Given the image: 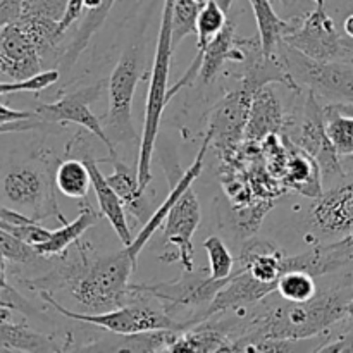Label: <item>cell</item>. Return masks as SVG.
Instances as JSON below:
<instances>
[{"instance_id":"ffe728a7","label":"cell","mask_w":353,"mask_h":353,"mask_svg":"<svg viewBox=\"0 0 353 353\" xmlns=\"http://www.w3.org/2000/svg\"><path fill=\"white\" fill-rule=\"evenodd\" d=\"M283 112L274 90L262 86L252 99L245 133L250 140H262L281 128Z\"/></svg>"},{"instance_id":"6da1fadb","label":"cell","mask_w":353,"mask_h":353,"mask_svg":"<svg viewBox=\"0 0 353 353\" xmlns=\"http://www.w3.org/2000/svg\"><path fill=\"white\" fill-rule=\"evenodd\" d=\"M134 268L137 261L126 247L97 259H90L83 252L76 261L30 281V288L38 292L64 288L86 312H107L126 305L128 300L133 299L130 276Z\"/></svg>"},{"instance_id":"60d3db41","label":"cell","mask_w":353,"mask_h":353,"mask_svg":"<svg viewBox=\"0 0 353 353\" xmlns=\"http://www.w3.org/2000/svg\"><path fill=\"white\" fill-rule=\"evenodd\" d=\"M345 43H347V47L350 48V50L353 52V40H350V38H347V37H345Z\"/></svg>"},{"instance_id":"f1b7e54d","label":"cell","mask_w":353,"mask_h":353,"mask_svg":"<svg viewBox=\"0 0 353 353\" xmlns=\"http://www.w3.org/2000/svg\"><path fill=\"white\" fill-rule=\"evenodd\" d=\"M196 0H172V47H179L190 33L196 30V19L202 10Z\"/></svg>"},{"instance_id":"8d00e7d4","label":"cell","mask_w":353,"mask_h":353,"mask_svg":"<svg viewBox=\"0 0 353 353\" xmlns=\"http://www.w3.org/2000/svg\"><path fill=\"white\" fill-rule=\"evenodd\" d=\"M343 31H345V37L350 38L353 40V12L348 14L343 21Z\"/></svg>"},{"instance_id":"d6a6232c","label":"cell","mask_w":353,"mask_h":353,"mask_svg":"<svg viewBox=\"0 0 353 353\" xmlns=\"http://www.w3.org/2000/svg\"><path fill=\"white\" fill-rule=\"evenodd\" d=\"M0 230H3V231H7V233L14 234V236L21 238L23 241H26V243H30V245H34V247L45 243V241L52 236V231L47 230L45 226H41L38 221L37 223H30V224H19V226H12V224L0 223Z\"/></svg>"},{"instance_id":"5bb4252c","label":"cell","mask_w":353,"mask_h":353,"mask_svg":"<svg viewBox=\"0 0 353 353\" xmlns=\"http://www.w3.org/2000/svg\"><path fill=\"white\" fill-rule=\"evenodd\" d=\"M212 138H214V131L209 130L205 141H203L202 147H200V150H199V154H196L195 161H193L192 165H190V168L186 169L185 172H183L181 178H179L178 181L174 183V186L171 188L169 195L165 196L164 202H162L161 205H159L157 209L154 210V214H152L150 219L147 221V224H145V226H141L140 233H138V236L134 238L133 243H131L130 247H126V250L130 252V255L134 259V261H138V255L141 254V250H143L145 245L148 243V240L152 238V234H154L155 231H157L159 228H161L162 224L165 223L169 212L174 209L176 203L181 200V196L185 195V193L188 192L190 188H192L193 183H195L196 179H199V176L202 174L203 162H205V155H207V148H209Z\"/></svg>"},{"instance_id":"d590c367","label":"cell","mask_w":353,"mask_h":353,"mask_svg":"<svg viewBox=\"0 0 353 353\" xmlns=\"http://www.w3.org/2000/svg\"><path fill=\"white\" fill-rule=\"evenodd\" d=\"M37 116V110H17L10 109L6 102H2V112H0V124L6 123H14V121L21 119H31V117Z\"/></svg>"},{"instance_id":"9a60e30c","label":"cell","mask_w":353,"mask_h":353,"mask_svg":"<svg viewBox=\"0 0 353 353\" xmlns=\"http://www.w3.org/2000/svg\"><path fill=\"white\" fill-rule=\"evenodd\" d=\"M68 150H76V154L79 155V159L86 162L90 169V176H92V188L95 192L97 202H99L100 212L103 214L107 221L110 223L112 230L116 231V234L119 236L123 247H130L133 243V234H131L130 226H128L126 219V207L121 202L119 195L114 192V188L110 186V183L107 181L105 176L102 174V171L99 169V159H95L90 152V147H74V143L68 145Z\"/></svg>"},{"instance_id":"484cf974","label":"cell","mask_w":353,"mask_h":353,"mask_svg":"<svg viewBox=\"0 0 353 353\" xmlns=\"http://www.w3.org/2000/svg\"><path fill=\"white\" fill-rule=\"evenodd\" d=\"M114 3H116V0H103V6L99 12L86 14L85 19H83L81 24H79L78 31H76L74 38L71 40L69 47L65 48L64 55H62L61 62H59L62 72L71 71V68L74 65V62L78 61V57L81 55V52L85 50L86 45H88V41L92 40L93 33H95V31L102 26L103 21L107 19V16H109V12H110V9H112Z\"/></svg>"},{"instance_id":"f546056e","label":"cell","mask_w":353,"mask_h":353,"mask_svg":"<svg viewBox=\"0 0 353 353\" xmlns=\"http://www.w3.org/2000/svg\"><path fill=\"white\" fill-rule=\"evenodd\" d=\"M203 248L209 257V278L212 281L228 279L234 274V259L219 236L205 238Z\"/></svg>"},{"instance_id":"e575fe53","label":"cell","mask_w":353,"mask_h":353,"mask_svg":"<svg viewBox=\"0 0 353 353\" xmlns=\"http://www.w3.org/2000/svg\"><path fill=\"white\" fill-rule=\"evenodd\" d=\"M316 352H353V327L347 333L336 338V341H327V343L316 347Z\"/></svg>"},{"instance_id":"8fae6325","label":"cell","mask_w":353,"mask_h":353,"mask_svg":"<svg viewBox=\"0 0 353 353\" xmlns=\"http://www.w3.org/2000/svg\"><path fill=\"white\" fill-rule=\"evenodd\" d=\"M228 281H230V278L212 281L209 274L195 269V271H183L178 281L155 283V285H131V290L152 295L171 314L176 309H188V307L200 305L209 307L219 293V290Z\"/></svg>"},{"instance_id":"277c9868","label":"cell","mask_w":353,"mask_h":353,"mask_svg":"<svg viewBox=\"0 0 353 353\" xmlns=\"http://www.w3.org/2000/svg\"><path fill=\"white\" fill-rule=\"evenodd\" d=\"M131 293H133V299H131L130 305L117 307V309L107 310V312H74V310H69L64 305H61L50 295V292H45L43 290V292H40V295L61 316L76 321V323L102 327V330L109 331V333L121 334V336H124V334L148 333V331L186 330L185 324L174 319L164 307L155 309L148 302L147 293L133 292V290H131Z\"/></svg>"},{"instance_id":"52a82bcc","label":"cell","mask_w":353,"mask_h":353,"mask_svg":"<svg viewBox=\"0 0 353 353\" xmlns=\"http://www.w3.org/2000/svg\"><path fill=\"white\" fill-rule=\"evenodd\" d=\"M283 61L293 78L309 86L330 103H353V57L316 61L285 43Z\"/></svg>"},{"instance_id":"4fadbf2b","label":"cell","mask_w":353,"mask_h":353,"mask_svg":"<svg viewBox=\"0 0 353 353\" xmlns=\"http://www.w3.org/2000/svg\"><path fill=\"white\" fill-rule=\"evenodd\" d=\"M309 221L316 231L330 238H345L353 233V178L341 179L319 195L310 209Z\"/></svg>"},{"instance_id":"2e32d148","label":"cell","mask_w":353,"mask_h":353,"mask_svg":"<svg viewBox=\"0 0 353 353\" xmlns=\"http://www.w3.org/2000/svg\"><path fill=\"white\" fill-rule=\"evenodd\" d=\"M278 286L271 285V283H262L259 279H255L247 269H238L233 276L230 278V281L219 290V293L216 295V299L212 300L209 307L205 309V312L200 317V323L202 321L210 319L216 314L228 312V310H236L241 307H250L255 303L262 302L265 296H269L271 293L276 292Z\"/></svg>"},{"instance_id":"b9f144b4","label":"cell","mask_w":353,"mask_h":353,"mask_svg":"<svg viewBox=\"0 0 353 353\" xmlns=\"http://www.w3.org/2000/svg\"><path fill=\"white\" fill-rule=\"evenodd\" d=\"M317 7H324V0H317Z\"/></svg>"},{"instance_id":"83f0119b","label":"cell","mask_w":353,"mask_h":353,"mask_svg":"<svg viewBox=\"0 0 353 353\" xmlns=\"http://www.w3.org/2000/svg\"><path fill=\"white\" fill-rule=\"evenodd\" d=\"M316 276L303 271H290L279 278L276 293L281 296L285 302L303 303L317 296V285L314 281Z\"/></svg>"},{"instance_id":"7402d4cb","label":"cell","mask_w":353,"mask_h":353,"mask_svg":"<svg viewBox=\"0 0 353 353\" xmlns=\"http://www.w3.org/2000/svg\"><path fill=\"white\" fill-rule=\"evenodd\" d=\"M103 217L102 212H97L88 202L81 203L79 205V214L74 221L71 223H65L64 226L59 228V230L52 231V236L48 238L45 243L38 245L37 250L41 257H55V255H61L71 247L72 243L78 241V238L81 236L85 231H88L90 228L95 226L97 223H100V219Z\"/></svg>"},{"instance_id":"ab89813d","label":"cell","mask_w":353,"mask_h":353,"mask_svg":"<svg viewBox=\"0 0 353 353\" xmlns=\"http://www.w3.org/2000/svg\"><path fill=\"white\" fill-rule=\"evenodd\" d=\"M217 2H219L221 6H223V9L228 12V10H230V7H231V3H233L234 0H217Z\"/></svg>"},{"instance_id":"e0dca14e","label":"cell","mask_w":353,"mask_h":353,"mask_svg":"<svg viewBox=\"0 0 353 353\" xmlns=\"http://www.w3.org/2000/svg\"><path fill=\"white\" fill-rule=\"evenodd\" d=\"M107 162H112V174L107 178L114 192L119 195L121 202L124 203L128 212L134 217L137 223L141 226L147 224L154 210H152V196L145 188H141L140 178H138V168L124 164L123 161L117 159H109Z\"/></svg>"},{"instance_id":"3957f363","label":"cell","mask_w":353,"mask_h":353,"mask_svg":"<svg viewBox=\"0 0 353 353\" xmlns=\"http://www.w3.org/2000/svg\"><path fill=\"white\" fill-rule=\"evenodd\" d=\"M172 47V0H164L161 28H159L157 47H155L154 64H152L150 83H148L147 103H145V119L141 130V141L138 148V178L141 188L147 190L152 183V155H154L155 140L161 128L162 112L168 105V83L171 71Z\"/></svg>"},{"instance_id":"1f68e13d","label":"cell","mask_w":353,"mask_h":353,"mask_svg":"<svg viewBox=\"0 0 353 353\" xmlns=\"http://www.w3.org/2000/svg\"><path fill=\"white\" fill-rule=\"evenodd\" d=\"M0 250H2V261L12 264H33L41 257L34 245L26 243L3 230H0Z\"/></svg>"},{"instance_id":"9c48e42d","label":"cell","mask_w":353,"mask_h":353,"mask_svg":"<svg viewBox=\"0 0 353 353\" xmlns=\"http://www.w3.org/2000/svg\"><path fill=\"white\" fill-rule=\"evenodd\" d=\"M107 81H99L97 85L79 88L76 92L65 93L64 97L52 103H40L37 107V114L45 124H65L72 123L83 126L90 134L102 141L110 152L109 159H117V150L114 141L107 134L103 123L92 112L90 105L92 102L99 100L103 93V86ZM109 159H99L100 162H107Z\"/></svg>"},{"instance_id":"f35d334b","label":"cell","mask_w":353,"mask_h":353,"mask_svg":"<svg viewBox=\"0 0 353 353\" xmlns=\"http://www.w3.org/2000/svg\"><path fill=\"white\" fill-rule=\"evenodd\" d=\"M338 241H340L341 245H345V247L352 248V250H353V233H352V234H348V236L341 238V240H338Z\"/></svg>"},{"instance_id":"8992f818","label":"cell","mask_w":353,"mask_h":353,"mask_svg":"<svg viewBox=\"0 0 353 353\" xmlns=\"http://www.w3.org/2000/svg\"><path fill=\"white\" fill-rule=\"evenodd\" d=\"M54 188H57L55 172H50L45 162L14 165L2 178L3 205H12V209H19L38 221L57 216L64 223V216L57 209Z\"/></svg>"},{"instance_id":"603a6c76","label":"cell","mask_w":353,"mask_h":353,"mask_svg":"<svg viewBox=\"0 0 353 353\" xmlns=\"http://www.w3.org/2000/svg\"><path fill=\"white\" fill-rule=\"evenodd\" d=\"M168 352H234V340L224 327L196 326L178 331Z\"/></svg>"},{"instance_id":"d4e9b609","label":"cell","mask_w":353,"mask_h":353,"mask_svg":"<svg viewBox=\"0 0 353 353\" xmlns=\"http://www.w3.org/2000/svg\"><path fill=\"white\" fill-rule=\"evenodd\" d=\"M55 186L68 199L83 200L92 186L90 169L83 159L69 157L59 162L55 168Z\"/></svg>"},{"instance_id":"ac0fdd59","label":"cell","mask_w":353,"mask_h":353,"mask_svg":"<svg viewBox=\"0 0 353 353\" xmlns=\"http://www.w3.org/2000/svg\"><path fill=\"white\" fill-rule=\"evenodd\" d=\"M68 347L23 323L10 321V309L0 310V352H64Z\"/></svg>"},{"instance_id":"7a4b0ae2","label":"cell","mask_w":353,"mask_h":353,"mask_svg":"<svg viewBox=\"0 0 353 353\" xmlns=\"http://www.w3.org/2000/svg\"><path fill=\"white\" fill-rule=\"evenodd\" d=\"M352 296L353 279L347 288L317 293V296L309 302H286L285 305L272 307L262 316H255L252 319L245 334H241L234 343V348L236 352H241L245 343L262 338L300 341L317 336L347 319V305Z\"/></svg>"},{"instance_id":"836d02e7","label":"cell","mask_w":353,"mask_h":353,"mask_svg":"<svg viewBox=\"0 0 353 353\" xmlns=\"http://www.w3.org/2000/svg\"><path fill=\"white\" fill-rule=\"evenodd\" d=\"M83 10H86L85 0H68V7H65L64 16L59 21V34H61V38L64 37L65 31L81 17Z\"/></svg>"},{"instance_id":"d6986e66","label":"cell","mask_w":353,"mask_h":353,"mask_svg":"<svg viewBox=\"0 0 353 353\" xmlns=\"http://www.w3.org/2000/svg\"><path fill=\"white\" fill-rule=\"evenodd\" d=\"M285 252L268 240H250L241 250V268L247 269L255 279L262 283H271L278 286L279 278L285 274L283 259Z\"/></svg>"},{"instance_id":"74e56055","label":"cell","mask_w":353,"mask_h":353,"mask_svg":"<svg viewBox=\"0 0 353 353\" xmlns=\"http://www.w3.org/2000/svg\"><path fill=\"white\" fill-rule=\"evenodd\" d=\"M338 109L341 110V112L345 114H350V116H353V103H336Z\"/></svg>"},{"instance_id":"4316f807","label":"cell","mask_w":353,"mask_h":353,"mask_svg":"<svg viewBox=\"0 0 353 353\" xmlns=\"http://www.w3.org/2000/svg\"><path fill=\"white\" fill-rule=\"evenodd\" d=\"M324 123L327 137L336 148L340 157L353 155V116L338 109L336 103H327L324 107Z\"/></svg>"},{"instance_id":"7c38bea8","label":"cell","mask_w":353,"mask_h":353,"mask_svg":"<svg viewBox=\"0 0 353 353\" xmlns=\"http://www.w3.org/2000/svg\"><path fill=\"white\" fill-rule=\"evenodd\" d=\"M202 212L196 192L192 188L181 196L174 209L169 212L164 226V240L174 250L168 254L164 262H179L183 271H195V248L193 234L199 228Z\"/></svg>"},{"instance_id":"ba28073f","label":"cell","mask_w":353,"mask_h":353,"mask_svg":"<svg viewBox=\"0 0 353 353\" xmlns=\"http://www.w3.org/2000/svg\"><path fill=\"white\" fill-rule=\"evenodd\" d=\"M292 130L293 143L317 162L324 183H336L345 178L340 155L327 137L326 123H324V107L319 105L316 92H312L310 88L299 121L293 124Z\"/></svg>"},{"instance_id":"44dd1931","label":"cell","mask_w":353,"mask_h":353,"mask_svg":"<svg viewBox=\"0 0 353 353\" xmlns=\"http://www.w3.org/2000/svg\"><path fill=\"white\" fill-rule=\"evenodd\" d=\"M226 61H245V54L241 50L240 45L236 43V33H234V24L228 21L226 26L212 38L209 45H207L205 52H203L202 59V69H200V76L202 81L212 83L216 79L217 72L224 65Z\"/></svg>"},{"instance_id":"30bf717a","label":"cell","mask_w":353,"mask_h":353,"mask_svg":"<svg viewBox=\"0 0 353 353\" xmlns=\"http://www.w3.org/2000/svg\"><path fill=\"white\" fill-rule=\"evenodd\" d=\"M283 43L316 61H338L353 57V52L338 34L333 19L324 7H316L302 24H293L283 38Z\"/></svg>"},{"instance_id":"4dcf8cb0","label":"cell","mask_w":353,"mask_h":353,"mask_svg":"<svg viewBox=\"0 0 353 353\" xmlns=\"http://www.w3.org/2000/svg\"><path fill=\"white\" fill-rule=\"evenodd\" d=\"M59 78H61V71H59V69H45V71H38L23 79H14V81L3 79L2 85H0V95L6 97L9 95V93L43 92V90L55 85V83L59 81Z\"/></svg>"},{"instance_id":"5b68a950","label":"cell","mask_w":353,"mask_h":353,"mask_svg":"<svg viewBox=\"0 0 353 353\" xmlns=\"http://www.w3.org/2000/svg\"><path fill=\"white\" fill-rule=\"evenodd\" d=\"M141 65L143 48L140 45H131L121 54L116 68L107 79L109 109L102 123L114 145H138L140 148L141 137H138L133 123V97L141 78Z\"/></svg>"},{"instance_id":"cb8c5ba5","label":"cell","mask_w":353,"mask_h":353,"mask_svg":"<svg viewBox=\"0 0 353 353\" xmlns=\"http://www.w3.org/2000/svg\"><path fill=\"white\" fill-rule=\"evenodd\" d=\"M250 3L259 28L262 54L265 57H276L278 47L283 43V38L292 28V23H286L276 14L271 0H250Z\"/></svg>"}]
</instances>
